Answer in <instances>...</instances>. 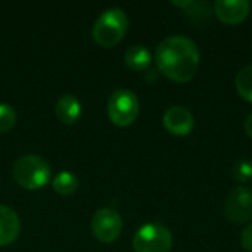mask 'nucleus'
<instances>
[{
	"label": "nucleus",
	"mask_w": 252,
	"mask_h": 252,
	"mask_svg": "<svg viewBox=\"0 0 252 252\" xmlns=\"http://www.w3.org/2000/svg\"><path fill=\"white\" fill-rule=\"evenodd\" d=\"M232 174L236 182H241V183L250 182L252 180V162L248 159L235 162V165L232 168Z\"/></svg>",
	"instance_id": "16"
},
{
	"label": "nucleus",
	"mask_w": 252,
	"mask_h": 252,
	"mask_svg": "<svg viewBox=\"0 0 252 252\" xmlns=\"http://www.w3.org/2000/svg\"><path fill=\"white\" fill-rule=\"evenodd\" d=\"M241 244L245 251L252 252V223L248 224L241 233Z\"/></svg>",
	"instance_id": "17"
},
{
	"label": "nucleus",
	"mask_w": 252,
	"mask_h": 252,
	"mask_svg": "<svg viewBox=\"0 0 252 252\" xmlns=\"http://www.w3.org/2000/svg\"><path fill=\"white\" fill-rule=\"evenodd\" d=\"M128 28V18L120 7H111L100 13L92 28L93 40L102 47L117 46L126 35Z\"/></svg>",
	"instance_id": "2"
},
{
	"label": "nucleus",
	"mask_w": 252,
	"mask_h": 252,
	"mask_svg": "<svg viewBox=\"0 0 252 252\" xmlns=\"http://www.w3.org/2000/svg\"><path fill=\"white\" fill-rule=\"evenodd\" d=\"M158 71L174 83L190 81L199 69V50L186 35H170L155 50Z\"/></svg>",
	"instance_id": "1"
},
{
	"label": "nucleus",
	"mask_w": 252,
	"mask_h": 252,
	"mask_svg": "<svg viewBox=\"0 0 252 252\" xmlns=\"http://www.w3.org/2000/svg\"><path fill=\"white\" fill-rule=\"evenodd\" d=\"M56 117L65 124H74L80 120L81 103L74 94H63L58 99L55 105Z\"/></svg>",
	"instance_id": "11"
},
{
	"label": "nucleus",
	"mask_w": 252,
	"mask_h": 252,
	"mask_svg": "<svg viewBox=\"0 0 252 252\" xmlns=\"http://www.w3.org/2000/svg\"><path fill=\"white\" fill-rule=\"evenodd\" d=\"M236 90L242 99L252 103V65L241 69L235 80Z\"/></svg>",
	"instance_id": "14"
},
{
	"label": "nucleus",
	"mask_w": 252,
	"mask_h": 252,
	"mask_svg": "<svg viewBox=\"0 0 252 252\" xmlns=\"http://www.w3.org/2000/svg\"><path fill=\"white\" fill-rule=\"evenodd\" d=\"M21 233L19 216L9 207L0 205V247H6L18 239Z\"/></svg>",
	"instance_id": "10"
},
{
	"label": "nucleus",
	"mask_w": 252,
	"mask_h": 252,
	"mask_svg": "<svg viewBox=\"0 0 252 252\" xmlns=\"http://www.w3.org/2000/svg\"><path fill=\"white\" fill-rule=\"evenodd\" d=\"M213 7L219 21L226 25H238L247 19L251 3L247 0H217Z\"/></svg>",
	"instance_id": "8"
},
{
	"label": "nucleus",
	"mask_w": 252,
	"mask_h": 252,
	"mask_svg": "<svg viewBox=\"0 0 252 252\" xmlns=\"http://www.w3.org/2000/svg\"><path fill=\"white\" fill-rule=\"evenodd\" d=\"M16 123V112L9 103H0V133H7Z\"/></svg>",
	"instance_id": "15"
},
{
	"label": "nucleus",
	"mask_w": 252,
	"mask_h": 252,
	"mask_svg": "<svg viewBox=\"0 0 252 252\" xmlns=\"http://www.w3.org/2000/svg\"><path fill=\"white\" fill-rule=\"evenodd\" d=\"M123 230V219L114 208H100L94 213L92 219V233L93 236L103 242L111 244L117 241Z\"/></svg>",
	"instance_id": "6"
},
{
	"label": "nucleus",
	"mask_w": 252,
	"mask_h": 252,
	"mask_svg": "<svg viewBox=\"0 0 252 252\" xmlns=\"http://www.w3.org/2000/svg\"><path fill=\"white\" fill-rule=\"evenodd\" d=\"M78 177L71 173V171H61L59 174L55 176L53 182H52V186H53V190L62 196H68V195H72L77 189H78Z\"/></svg>",
	"instance_id": "13"
},
{
	"label": "nucleus",
	"mask_w": 252,
	"mask_h": 252,
	"mask_svg": "<svg viewBox=\"0 0 252 252\" xmlns=\"http://www.w3.org/2000/svg\"><path fill=\"white\" fill-rule=\"evenodd\" d=\"M245 131H247V134L252 139V112L247 117V120H245Z\"/></svg>",
	"instance_id": "18"
},
{
	"label": "nucleus",
	"mask_w": 252,
	"mask_h": 252,
	"mask_svg": "<svg viewBox=\"0 0 252 252\" xmlns=\"http://www.w3.org/2000/svg\"><path fill=\"white\" fill-rule=\"evenodd\" d=\"M124 62L133 71H146L152 63V55L146 46L134 44L126 50Z\"/></svg>",
	"instance_id": "12"
},
{
	"label": "nucleus",
	"mask_w": 252,
	"mask_h": 252,
	"mask_svg": "<svg viewBox=\"0 0 252 252\" xmlns=\"http://www.w3.org/2000/svg\"><path fill=\"white\" fill-rule=\"evenodd\" d=\"M12 176L21 188L37 190L47 185L50 179V167L49 162L38 155H24L15 161Z\"/></svg>",
	"instance_id": "3"
},
{
	"label": "nucleus",
	"mask_w": 252,
	"mask_h": 252,
	"mask_svg": "<svg viewBox=\"0 0 252 252\" xmlns=\"http://www.w3.org/2000/svg\"><path fill=\"white\" fill-rule=\"evenodd\" d=\"M224 216L235 224H247L252 221V189L236 188L224 202Z\"/></svg>",
	"instance_id": "7"
},
{
	"label": "nucleus",
	"mask_w": 252,
	"mask_h": 252,
	"mask_svg": "<svg viewBox=\"0 0 252 252\" xmlns=\"http://www.w3.org/2000/svg\"><path fill=\"white\" fill-rule=\"evenodd\" d=\"M136 252H170L173 248V235L161 223H146L133 238Z\"/></svg>",
	"instance_id": "4"
},
{
	"label": "nucleus",
	"mask_w": 252,
	"mask_h": 252,
	"mask_svg": "<svg viewBox=\"0 0 252 252\" xmlns=\"http://www.w3.org/2000/svg\"><path fill=\"white\" fill-rule=\"evenodd\" d=\"M162 124L168 133L182 137L192 133L195 126V118L189 109L183 106H171L165 111Z\"/></svg>",
	"instance_id": "9"
},
{
	"label": "nucleus",
	"mask_w": 252,
	"mask_h": 252,
	"mask_svg": "<svg viewBox=\"0 0 252 252\" xmlns=\"http://www.w3.org/2000/svg\"><path fill=\"white\" fill-rule=\"evenodd\" d=\"M139 99L128 89L115 90L108 100V117L118 127H128L139 115Z\"/></svg>",
	"instance_id": "5"
}]
</instances>
